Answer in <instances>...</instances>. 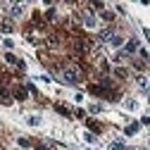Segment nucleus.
Returning a JSON list of instances; mask_svg holds the SVG:
<instances>
[{
	"instance_id": "f257e3e1",
	"label": "nucleus",
	"mask_w": 150,
	"mask_h": 150,
	"mask_svg": "<svg viewBox=\"0 0 150 150\" xmlns=\"http://www.w3.org/2000/svg\"><path fill=\"white\" fill-rule=\"evenodd\" d=\"M62 79H64L67 83H76V81L81 79V74H79V69H74V67H67V69L62 71Z\"/></svg>"
},
{
	"instance_id": "f03ea898",
	"label": "nucleus",
	"mask_w": 150,
	"mask_h": 150,
	"mask_svg": "<svg viewBox=\"0 0 150 150\" xmlns=\"http://www.w3.org/2000/svg\"><path fill=\"white\" fill-rule=\"evenodd\" d=\"M81 22H83L86 29H93V26H96V17H93V12H83L81 14Z\"/></svg>"
},
{
	"instance_id": "7ed1b4c3",
	"label": "nucleus",
	"mask_w": 150,
	"mask_h": 150,
	"mask_svg": "<svg viewBox=\"0 0 150 150\" xmlns=\"http://www.w3.org/2000/svg\"><path fill=\"white\" fill-rule=\"evenodd\" d=\"M86 126L91 129V134L96 136V134H103V124H98L96 119H86Z\"/></svg>"
},
{
	"instance_id": "20e7f679",
	"label": "nucleus",
	"mask_w": 150,
	"mask_h": 150,
	"mask_svg": "<svg viewBox=\"0 0 150 150\" xmlns=\"http://www.w3.org/2000/svg\"><path fill=\"white\" fill-rule=\"evenodd\" d=\"M136 50H138V41H136V38H131V41L126 43V48H124V55H134Z\"/></svg>"
},
{
	"instance_id": "39448f33",
	"label": "nucleus",
	"mask_w": 150,
	"mask_h": 150,
	"mask_svg": "<svg viewBox=\"0 0 150 150\" xmlns=\"http://www.w3.org/2000/svg\"><path fill=\"white\" fill-rule=\"evenodd\" d=\"M22 12H24V5H22V3L10 5V17H22Z\"/></svg>"
},
{
	"instance_id": "423d86ee",
	"label": "nucleus",
	"mask_w": 150,
	"mask_h": 150,
	"mask_svg": "<svg viewBox=\"0 0 150 150\" xmlns=\"http://www.w3.org/2000/svg\"><path fill=\"white\" fill-rule=\"evenodd\" d=\"M0 103H5V105H10V103H12V96H10L5 88H0Z\"/></svg>"
},
{
	"instance_id": "0eeeda50",
	"label": "nucleus",
	"mask_w": 150,
	"mask_h": 150,
	"mask_svg": "<svg viewBox=\"0 0 150 150\" xmlns=\"http://www.w3.org/2000/svg\"><path fill=\"white\" fill-rule=\"evenodd\" d=\"M112 36H115L112 29H103V31H100V41H112Z\"/></svg>"
},
{
	"instance_id": "6e6552de",
	"label": "nucleus",
	"mask_w": 150,
	"mask_h": 150,
	"mask_svg": "<svg viewBox=\"0 0 150 150\" xmlns=\"http://www.w3.org/2000/svg\"><path fill=\"white\" fill-rule=\"evenodd\" d=\"M138 129H141V124H129V126L124 129V134H126V136H134V134H136Z\"/></svg>"
},
{
	"instance_id": "1a4fd4ad",
	"label": "nucleus",
	"mask_w": 150,
	"mask_h": 150,
	"mask_svg": "<svg viewBox=\"0 0 150 150\" xmlns=\"http://www.w3.org/2000/svg\"><path fill=\"white\" fill-rule=\"evenodd\" d=\"M100 19H105V22H112V19H115V12H110V10H103V12H100Z\"/></svg>"
},
{
	"instance_id": "9d476101",
	"label": "nucleus",
	"mask_w": 150,
	"mask_h": 150,
	"mask_svg": "<svg viewBox=\"0 0 150 150\" xmlns=\"http://www.w3.org/2000/svg\"><path fill=\"white\" fill-rule=\"evenodd\" d=\"M110 43H112V48H119V45L124 43V38H122V36H112V41H110Z\"/></svg>"
},
{
	"instance_id": "9b49d317",
	"label": "nucleus",
	"mask_w": 150,
	"mask_h": 150,
	"mask_svg": "<svg viewBox=\"0 0 150 150\" xmlns=\"http://www.w3.org/2000/svg\"><path fill=\"white\" fill-rule=\"evenodd\" d=\"M138 86H141V88H145V91H150V79L141 76V79H138Z\"/></svg>"
},
{
	"instance_id": "f8f14e48",
	"label": "nucleus",
	"mask_w": 150,
	"mask_h": 150,
	"mask_svg": "<svg viewBox=\"0 0 150 150\" xmlns=\"http://www.w3.org/2000/svg\"><path fill=\"white\" fill-rule=\"evenodd\" d=\"M115 76H117V79H126V69H124V67H117V69H115Z\"/></svg>"
},
{
	"instance_id": "ddd939ff",
	"label": "nucleus",
	"mask_w": 150,
	"mask_h": 150,
	"mask_svg": "<svg viewBox=\"0 0 150 150\" xmlns=\"http://www.w3.org/2000/svg\"><path fill=\"white\" fill-rule=\"evenodd\" d=\"M110 150H126V145H124L122 141H115V143L110 145Z\"/></svg>"
},
{
	"instance_id": "4468645a",
	"label": "nucleus",
	"mask_w": 150,
	"mask_h": 150,
	"mask_svg": "<svg viewBox=\"0 0 150 150\" xmlns=\"http://www.w3.org/2000/svg\"><path fill=\"white\" fill-rule=\"evenodd\" d=\"M26 96H29V93H26L24 88H17V93H14V98H19V100H24Z\"/></svg>"
},
{
	"instance_id": "2eb2a0df",
	"label": "nucleus",
	"mask_w": 150,
	"mask_h": 150,
	"mask_svg": "<svg viewBox=\"0 0 150 150\" xmlns=\"http://www.w3.org/2000/svg\"><path fill=\"white\" fill-rule=\"evenodd\" d=\"M124 105H126V110H136V100H131V98L124 100Z\"/></svg>"
},
{
	"instance_id": "dca6fc26",
	"label": "nucleus",
	"mask_w": 150,
	"mask_h": 150,
	"mask_svg": "<svg viewBox=\"0 0 150 150\" xmlns=\"http://www.w3.org/2000/svg\"><path fill=\"white\" fill-rule=\"evenodd\" d=\"M91 112H93V115H100V112H103V105H91Z\"/></svg>"
},
{
	"instance_id": "f3484780",
	"label": "nucleus",
	"mask_w": 150,
	"mask_h": 150,
	"mask_svg": "<svg viewBox=\"0 0 150 150\" xmlns=\"http://www.w3.org/2000/svg\"><path fill=\"white\" fill-rule=\"evenodd\" d=\"M55 110H57V112H60V115H69V110H67L64 105H55Z\"/></svg>"
},
{
	"instance_id": "a211bd4d",
	"label": "nucleus",
	"mask_w": 150,
	"mask_h": 150,
	"mask_svg": "<svg viewBox=\"0 0 150 150\" xmlns=\"http://www.w3.org/2000/svg\"><path fill=\"white\" fill-rule=\"evenodd\" d=\"M29 124L36 126V124H41V119H38V117H29Z\"/></svg>"
},
{
	"instance_id": "6ab92c4d",
	"label": "nucleus",
	"mask_w": 150,
	"mask_h": 150,
	"mask_svg": "<svg viewBox=\"0 0 150 150\" xmlns=\"http://www.w3.org/2000/svg\"><path fill=\"white\" fill-rule=\"evenodd\" d=\"M3 31H12V22H3Z\"/></svg>"
},
{
	"instance_id": "aec40b11",
	"label": "nucleus",
	"mask_w": 150,
	"mask_h": 150,
	"mask_svg": "<svg viewBox=\"0 0 150 150\" xmlns=\"http://www.w3.org/2000/svg\"><path fill=\"white\" fill-rule=\"evenodd\" d=\"M19 145H22V148H29V145H31V141H26V138H19Z\"/></svg>"
},
{
	"instance_id": "412c9836",
	"label": "nucleus",
	"mask_w": 150,
	"mask_h": 150,
	"mask_svg": "<svg viewBox=\"0 0 150 150\" xmlns=\"http://www.w3.org/2000/svg\"><path fill=\"white\" fill-rule=\"evenodd\" d=\"M138 55H141L143 60H148V57H150V55H148V50H141V48H138Z\"/></svg>"
},
{
	"instance_id": "4be33fe9",
	"label": "nucleus",
	"mask_w": 150,
	"mask_h": 150,
	"mask_svg": "<svg viewBox=\"0 0 150 150\" xmlns=\"http://www.w3.org/2000/svg\"><path fill=\"white\" fill-rule=\"evenodd\" d=\"M143 36H145V41L150 43V29H143Z\"/></svg>"
},
{
	"instance_id": "5701e85b",
	"label": "nucleus",
	"mask_w": 150,
	"mask_h": 150,
	"mask_svg": "<svg viewBox=\"0 0 150 150\" xmlns=\"http://www.w3.org/2000/svg\"><path fill=\"white\" fill-rule=\"evenodd\" d=\"M38 150H50V148L48 145H38Z\"/></svg>"
}]
</instances>
